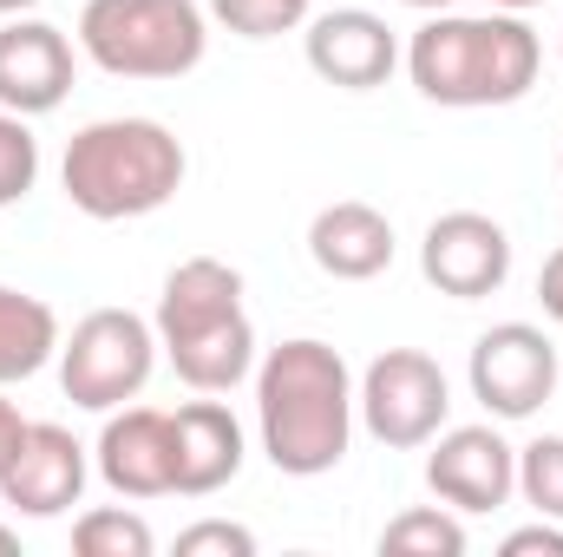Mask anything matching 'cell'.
<instances>
[{
  "mask_svg": "<svg viewBox=\"0 0 563 557\" xmlns=\"http://www.w3.org/2000/svg\"><path fill=\"white\" fill-rule=\"evenodd\" d=\"M354 374L341 348L295 335L256 368V433L269 466L288 479H321L354 446Z\"/></svg>",
  "mask_w": 563,
  "mask_h": 557,
  "instance_id": "obj_1",
  "label": "cell"
},
{
  "mask_svg": "<svg viewBox=\"0 0 563 557\" xmlns=\"http://www.w3.org/2000/svg\"><path fill=\"white\" fill-rule=\"evenodd\" d=\"M544 40L531 33L525 13H432L420 33L407 40V73L420 99L478 112V106H518L538 86Z\"/></svg>",
  "mask_w": 563,
  "mask_h": 557,
  "instance_id": "obj_2",
  "label": "cell"
},
{
  "mask_svg": "<svg viewBox=\"0 0 563 557\" xmlns=\"http://www.w3.org/2000/svg\"><path fill=\"white\" fill-rule=\"evenodd\" d=\"M151 328L190 394H230L256 374V328L243 315V270H230L217 256H190L164 276Z\"/></svg>",
  "mask_w": 563,
  "mask_h": 557,
  "instance_id": "obj_3",
  "label": "cell"
},
{
  "mask_svg": "<svg viewBox=\"0 0 563 557\" xmlns=\"http://www.w3.org/2000/svg\"><path fill=\"white\" fill-rule=\"evenodd\" d=\"M184 171H190L184 144L157 119H92L59 157L66 204L92 223H132L164 210L184 190Z\"/></svg>",
  "mask_w": 563,
  "mask_h": 557,
  "instance_id": "obj_4",
  "label": "cell"
},
{
  "mask_svg": "<svg viewBox=\"0 0 563 557\" xmlns=\"http://www.w3.org/2000/svg\"><path fill=\"white\" fill-rule=\"evenodd\" d=\"M210 13L197 0H86L79 53L112 79H184L203 66Z\"/></svg>",
  "mask_w": 563,
  "mask_h": 557,
  "instance_id": "obj_5",
  "label": "cell"
},
{
  "mask_svg": "<svg viewBox=\"0 0 563 557\" xmlns=\"http://www.w3.org/2000/svg\"><path fill=\"white\" fill-rule=\"evenodd\" d=\"M151 368H157V328L132 308H92L59 341V387L86 414H112L139 401Z\"/></svg>",
  "mask_w": 563,
  "mask_h": 557,
  "instance_id": "obj_6",
  "label": "cell"
},
{
  "mask_svg": "<svg viewBox=\"0 0 563 557\" xmlns=\"http://www.w3.org/2000/svg\"><path fill=\"white\" fill-rule=\"evenodd\" d=\"M354 414L361 426L394 446V452H413V446H432V433L452 414V387H445V368L420 354V348H387L367 361L361 387H354Z\"/></svg>",
  "mask_w": 563,
  "mask_h": 557,
  "instance_id": "obj_7",
  "label": "cell"
},
{
  "mask_svg": "<svg viewBox=\"0 0 563 557\" xmlns=\"http://www.w3.org/2000/svg\"><path fill=\"white\" fill-rule=\"evenodd\" d=\"M472 401L492 419H531L558 394V341L538 321H498L472 341Z\"/></svg>",
  "mask_w": 563,
  "mask_h": 557,
  "instance_id": "obj_8",
  "label": "cell"
},
{
  "mask_svg": "<svg viewBox=\"0 0 563 557\" xmlns=\"http://www.w3.org/2000/svg\"><path fill=\"white\" fill-rule=\"evenodd\" d=\"M420 276L452 295V302H478V295H498L511 276V237L498 217L485 210H445L426 223L420 243Z\"/></svg>",
  "mask_w": 563,
  "mask_h": 557,
  "instance_id": "obj_9",
  "label": "cell"
},
{
  "mask_svg": "<svg viewBox=\"0 0 563 557\" xmlns=\"http://www.w3.org/2000/svg\"><path fill=\"white\" fill-rule=\"evenodd\" d=\"M426 485L452 512H498L518 492V446L498 426H439L426 452Z\"/></svg>",
  "mask_w": 563,
  "mask_h": 557,
  "instance_id": "obj_10",
  "label": "cell"
},
{
  "mask_svg": "<svg viewBox=\"0 0 563 557\" xmlns=\"http://www.w3.org/2000/svg\"><path fill=\"white\" fill-rule=\"evenodd\" d=\"M86 472H92V466H86V446H79L66 426L26 419L20 439H13V452H7V466H0V499H7L20 518H59V512L79 505Z\"/></svg>",
  "mask_w": 563,
  "mask_h": 557,
  "instance_id": "obj_11",
  "label": "cell"
},
{
  "mask_svg": "<svg viewBox=\"0 0 563 557\" xmlns=\"http://www.w3.org/2000/svg\"><path fill=\"white\" fill-rule=\"evenodd\" d=\"M92 459L119 499H170L177 492V433H170V414H157V407H112Z\"/></svg>",
  "mask_w": 563,
  "mask_h": 557,
  "instance_id": "obj_12",
  "label": "cell"
},
{
  "mask_svg": "<svg viewBox=\"0 0 563 557\" xmlns=\"http://www.w3.org/2000/svg\"><path fill=\"white\" fill-rule=\"evenodd\" d=\"M301 46H308V66H314L328 86H341V92H374V86H387L394 66H400L394 26H387L380 13H367V7L314 13L308 33H301Z\"/></svg>",
  "mask_w": 563,
  "mask_h": 557,
  "instance_id": "obj_13",
  "label": "cell"
},
{
  "mask_svg": "<svg viewBox=\"0 0 563 557\" xmlns=\"http://www.w3.org/2000/svg\"><path fill=\"white\" fill-rule=\"evenodd\" d=\"M73 92V40L46 20L13 13L0 26V112L46 119Z\"/></svg>",
  "mask_w": 563,
  "mask_h": 557,
  "instance_id": "obj_14",
  "label": "cell"
},
{
  "mask_svg": "<svg viewBox=\"0 0 563 557\" xmlns=\"http://www.w3.org/2000/svg\"><path fill=\"white\" fill-rule=\"evenodd\" d=\"M170 433H177V499L223 492L243 472V459H250L243 419L230 414L223 401H184L170 414Z\"/></svg>",
  "mask_w": 563,
  "mask_h": 557,
  "instance_id": "obj_15",
  "label": "cell"
},
{
  "mask_svg": "<svg viewBox=\"0 0 563 557\" xmlns=\"http://www.w3.org/2000/svg\"><path fill=\"white\" fill-rule=\"evenodd\" d=\"M308 256H314L321 276H334V282H374L380 270H394V223L374 204L341 197V204L314 210Z\"/></svg>",
  "mask_w": 563,
  "mask_h": 557,
  "instance_id": "obj_16",
  "label": "cell"
},
{
  "mask_svg": "<svg viewBox=\"0 0 563 557\" xmlns=\"http://www.w3.org/2000/svg\"><path fill=\"white\" fill-rule=\"evenodd\" d=\"M59 341H66L59 335V315L40 295L0 282V387H20L46 361H59Z\"/></svg>",
  "mask_w": 563,
  "mask_h": 557,
  "instance_id": "obj_17",
  "label": "cell"
},
{
  "mask_svg": "<svg viewBox=\"0 0 563 557\" xmlns=\"http://www.w3.org/2000/svg\"><path fill=\"white\" fill-rule=\"evenodd\" d=\"M73 551L79 557H151L157 551V538H151V525H144L139 512H125V505H99V512H79V525H73Z\"/></svg>",
  "mask_w": 563,
  "mask_h": 557,
  "instance_id": "obj_18",
  "label": "cell"
},
{
  "mask_svg": "<svg viewBox=\"0 0 563 557\" xmlns=\"http://www.w3.org/2000/svg\"><path fill=\"white\" fill-rule=\"evenodd\" d=\"M380 551H394V557H459L465 551V525H459L452 512H439V505H413V512H400V518L380 532Z\"/></svg>",
  "mask_w": 563,
  "mask_h": 557,
  "instance_id": "obj_19",
  "label": "cell"
},
{
  "mask_svg": "<svg viewBox=\"0 0 563 557\" xmlns=\"http://www.w3.org/2000/svg\"><path fill=\"white\" fill-rule=\"evenodd\" d=\"M518 492L538 518L563 525V433H538L531 446H518Z\"/></svg>",
  "mask_w": 563,
  "mask_h": 557,
  "instance_id": "obj_20",
  "label": "cell"
},
{
  "mask_svg": "<svg viewBox=\"0 0 563 557\" xmlns=\"http://www.w3.org/2000/svg\"><path fill=\"white\" fill-rule=\"evenodd\" d=\"M308 7L314 0H210V13L243 40H276V33L308 26Z\"/></svg>",
  "mask_w": 563,
  "mask_h": 557,
  "instance_id": "obj_21",
  "label": "cell"
},
{
  "mask_svg": "<svg viewBox=\"0 0 563 557\" xmlns=\"http://www.w3.org/2000/svg\"><path fill=\"white\" fill-rule=\"evenodd\" d=\"M40 184V139L20 112H0V210H13Z\"/></svg>",
  "mask_w": 563,
  "mask_h": 557,
  "instance_id": "obj_22",
  "label": "cell"
},
{
  "mask_svg": "<svg viewBox=\"0 0 563 557\" xmlns=\"http://www.w3.org/2000/svg\"><path fill=\"white\" fill-rule=\"evenodd\" d=\"M203 551L250 557V551H256V532H250V525H230V518H203V525L177 532V557H203Z\"/></svg>",
  "mask_w": 563,
  "mask_h": 557,
  "instance_id": "obj_23",
  "label": "cell"
},
{
  "mask_svg": "<svg viewBox=\"0 0 563 557\" xmlns=\"http://www.w3.org/2000/svg\"><path fill=\"white\" fill-rule=\"evenodd\" d=\"M505 557H563V525L558 518H538V525L511 532L505 538Z\"/></svg>",
  "mask_w": 563,
  "mask_h": 557,
  "instance_id": "obj_24",
  "label": "cell"
},
{
  "mask_svg": "<svg viewBox=\"0 0 563 557\" xmlns=\"http://www.w3.org/2000/svg\"><path fill=\"white\" fill-rule=\"evenodd\" d=\"M538 302H544V315L563 328V243L544 256V270H538Z\"/></svg>",
  "mask_w": 563,
  "mask_h": 557,
  "instance_id": "obj_25",
  "label": "cell"
},
{
  "mask_svg": "<svg viewBox=\"0 0 563 557\" xmlns=\"http://www.w3.org/2000/svg\"><path fill=\"white\" fill-rule=\"evenodd\" d=\"M20 426H26V419H20V407L0 394V466H7V452H13V439H20Z\"/></svg>",
  "mask_w": 563,
  "mask_h": 557,
  "instance_id": "obj_26",
  "label": "cell"
},
{
  "mask_svg": "<svg viewBox=\"0 0 563 557\" xmlns=\"http://www.w3.org/2000/svg\"><path fill=\"white\" fill-rule=\"evenodd\" d=\"M0 557H20V532L13 525H0Z\"/></svg>",
  "mask_w": 563,
  "mask_h": 557,
  "instance_id": "obj_27",
  "label": "cell"
},
{
  "mask_svg": "<svg viewBox=\"0 0 563 557\" xmlns=\"http://www.w3.org/2000/svg\"><path fill=\"white\" fill-rule=\"evenodd\" d=\"M400 7H420V13H445V7H459V0H400Z\"/></svg>",
  "mask_w": 563,
  "mask_h": 557,
  "instance_id": "obj_28",
  "label": "cell"
},
{
  "mask_svg": "<svg viewBox=\"0 0 563 557\" xmlns=\"http://www.w3.org/2000/svg\"><path fill=\"white\" fill-rule=\"evenodd\" d=\"M492 7H505V13H531V7H544V0H492Z\"/></svg>",
  "mask_w": 563,
  "mask_h": 557,
  "instance_id": "obj_29",
  "label": "cell"
},
{
  "mask_svg": "<svg viewBox=\"0 0 563 557\" xmlns=\"http://www.w3.org/2000/svg\"><path fill=\"white\" fill-rule=\"evenodd\" d=\"M26 7H40V0H0V13L13 20V13H26Z\"/></svg>",
  "mask_w": 563,
  "mask_h": 557,
  "instance_id": "obj_30",
  "label": "cell"
},
{
  "mask_svg": "<svg viewBox=\"0 0 563 557\" xmlns=\"http://www.w3.org/2000/svg\"><path fill=\"white\" fill-rule=\"evenodd\" d=\"M558 59H563V40H558Z\"/></svg>",
  "mask_w": 563,
  "mask_h": 557,
  "instance_id": "obj_31",
  "label": "cell"
},
{
  "mask_svg": "<svg viewBox=\"0 0 563 557\" xmlns=\"http://www.w3.org/2000/svg\"><path fill=\"white\" fill-rule=\"evenodd\" d=\"M558 164H563V157H558Z\"/></svg>",
  "mask_w": 563,
  "mask_h": 557,
  "instance_id": "obj_32",
  "label": "cell"
}]
</instances>
